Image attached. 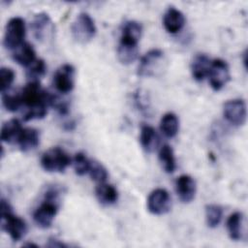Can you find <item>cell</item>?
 <instances>
[{"mask_svg":"<svg viewBox=\"0 0 248 248\" xmlns=\"http://www.w3.org/2000/svg\"><path fill=\"white\" fill-rule=\"evenodd\" d=\"M1 228L14 241H19L27 232L25 221L13 213L10 203L4 199L1 200Z\"/></svg>","mask_w":248,"mask_h":248,"instance_id":"1","label":"cell"},{"mask_svg":"<svg viewBox=\"0 0 248 248\" xmlns=\"http://www.w3.org/2000/svg\"><path fill=\"white\" fill-rule=\"evenodd\" d=\"M22 105L28 108H35L42 105L50 107V100L52 94L46 91L40 81H29L20 92Z\"/></svg>","mask_w":248,"mask_h":248,"instance_id":"2","label":"cell"},{"mask_svg":"<svg viewBox=\"0 0 248 248\" xmlns=\"http://www.w3.org/2000/svg\"><path fill=\"white\" fill-rule=\"evenodd\" d=\"M70 163L71 158L60 147L49 148L41 157V166L48 172H63Z\"/></svg>","mask_w":248,"mask_h":248,"instance_id":"3","label":"cell"},{"mask_svg":"<svg viewBox=\"0 0 248 248\" xmlns=\"http://www.w3.org/2000/svg\"><path fill=\"white\" fill-rule=\"evenodd\" d=\"M25 21L20 16H15L11 18L5 29L3 45L8 49H16L19 46L25 37Z\"/></svg>","mask_w":248,"mask_h":248,"instance_id":"4","label":"cell"},{"mask_svg":"<svg viewBox=\"0 0 248 248\" xmlns=\"http://www.w3.org/2000/svg\"><path fill=\"white\" fill-rule=\"evenodd\" d=\"M96 31L97 28L94 20L86 13L79 14L71 26V32L74 39L82 44L91 41L94 38Z\"/></svg>","mask_w":248,"mask_h":248,"instance_id":"5","label":"cell"},{"mask_svg":"<svg viewBox=\"0 0 248 248\" xmlns=\"http://www.w3.org/2000/svg\"><path fill=\"white\" fill-rule=\"evenodd\" d=\"M164 62V51L160 48H153L147 51L141 58L138 68L140 77H152L159 72Z\"/></svg>","mask_w":248,"mask_h":248,"instance_id":"6","label":"cell"},{"mask_svg":"<svg viewBox=\"0 0 248 248\" xmlns=\"http://www.w3.org/2000/svg\"><path fill=\"white\" fill-rule=\"evenodd\" d=\"M207 77L211 88L214 91L221 90L228 83L231 78L228 63L221 58L212 60Z\"/></svg>","mask_w":248,"mask_h":248,"instance_id":"7","label":"cell"},{"mask_svg":"<svg viewBox=\"0 0 248 248\" xmlns=\"http://www.w3.org/2000/svg\"><path fill=\"white\" fill-rule=\"evenodd\" d=\"M223 115L233 126H242L246 122V104L242 99L227 101L223 106Z\"/></svg>","mask_w":248,"mask_h":248,"instance_id":"8","label":"cell"},{"mask_svg":"<svg viewBox=\"0 0 248 248\" xmlns=\"http://www.w3.org/2000/svg\"><path fill=\"white\" fill-rule=\"evenodd\" d=\"M171 200L169 192L163 188L153 190L147 198V209L154 215H163L170 211Z\"/></svg>","mask_w":248,"mask_h":248,"instance_id":"9","label":"cell"},{"mask_svg":"<svg viewBox=\"0 0 248 248\" xmlns=\"http://www.w3.org/2000/svg\"><path fill=\"white\" fill-rule=\"evenodd\" d=\"M58 211V202L44 199L43 202L36 208L33 213L34 222L43 229L51 226Z\"/></svg>","mask_w":248,"mask_h":248,"instance_id":"10","label":"cell"},{"mask_svg":"<svg viewBox=\"0 0 248 248\" xmlns=\"http://www.w3.org/2000/svg\"><path fill=\"white\" fill-rule=\"evenodd\" d=\"M55 89L63 94L71 92L75 86V68L71 64H63L53 75Z\"/></svg>","mask_w":248,"mask_h":248,"instance_id":"11","label":"cell"},{"mask_svg":"<svg viewBox=\"0 0 248 248\" xmlns=\"http://www.w3.org/2000/svg\"><path fill=\"white\" fill-rule=\"evenodd\" d=\"M31 29L34 37L39 42L49 40L54 33V25L46 13H39L35 15L31 22Z\"/></svg>","mask_w":248,"mask_h":248,"instance_id":"12","label":"cell"},{"mask_svg":"<svg viewBox=\"0 0 248 248\" xmlns=\"http://www.w3.org/2000/svg\"><path fill=\"white\" fill-rule=\"evenodd\" d=\"M175 191L179 200L184 203L191 202L196 196V182L188 174H181L175 180Z\"/></svg>","mask_w":248,"mask_h":248,"instance_id":"13","label":"cell"},{"mask_svg":"<svg viewBox=\"0 0 248 248\" xmlns=\"http://www.w3.org/2000/svg\"><path fill=\"white\" fill-rule=\"evenodd\" d=\"M185 24V16L182 12L175 9L174 7H170L163 17V25L167 32L170 34L178 33Z\"/></svg>","mask_w":248,"mask_h":248,"instance_id":"14","label":"cell"},{"mask_svg":"<svg viewBox=\"0 0 248 248\" xmlns=\"http://www.w3.org/2000/svg\"><path fill=\"white\" fill-rule=\"evenodd\" d=\"M142 33V26L136 20L126 21L121 29L120 43L138 45Z\"/></svg>","mask_w":248,"mask_h":248,"instance_id":"15","label":"cell"},{"mask_svg":"<svg viewBox=\"0 0 248 248\" xmlns=\"http://www.w3.org/2000/svg\"><path fill=\"white\" fill-rule=\"evenodd\" d=\"M140 141L142 148L147 153L154 152L160 143V138L157 131L149 125H142L140 128Z\"/></svg>","mask_w":248,"mask_h":248,"instance_id":"16","label":"cell"},{"mask_svg":"<svg viewBox=\"0 0 248 248\" xmlns=\"http://www.w3.org/2000/svg\"><path fill=\"white\" fill-rule=\"evenodd\" d=\"M211 60L203 53L197 54L191 63V73L197 81L203 80L207 76L210 69Z\"/></svg>","mask_w":248,"mask_h":248,"instance_id":"17","label":"cell"},{"mask_svg":"<svg viewBox=\"0 0 248 248\" xmlns=\"http://www.w3.org/2000/svg\"><path fill=\"white\" fill-rule=\"evenodd\" d=\"M23 128L18 119L13 118L6 121L1 128V140L3 142H17Z\"/></svg>","mask_w":248,"mask_h":248,"instance_id":"18","label":"cell"},{"mask_svg":"<svg viewBox=\"0 0 248 248\" xmlns=\"http://www.w3.org/2000/svg\"><path fill=\"white\" fill-rule=\"evenodd\" d=\"M23 152L34 150L40 143V134L34 128H23L16 142Z\"/></svg>","mask_w":248,"mask_h":248,"instance_id":"19","label":"cell"},{"mask_svg":"<svg viewBox=\"0 0 248 248\" xmlns=\"http://www.w3.org/2000/svg\"><path fill=\"white\" fill-rule=\"evenodd\" d=\"M13 59L20 66L29 67L36 60L35 49L32 45L24 42L15 49Z\"/></svg>","mask_w":248,"mask_h":248,"instance_id":"20","label":"cell"},{"mask_svg":"<svg viewBox=\"0 0 248 248\" xmlns=\"http://www.w3.org/2000/svg\"><path fill=\"white\" fill-rule=\"evenodd\" d=\"M95 194L98 201L106 205L113 204L118 200V192L116 188L106 182L98 184L95 189Z\"/></svg>","mask_w":248,"mask_h":248,"instance_id":"21","label":"cell"},{"mask_svg":"<svg viewBox=\"0 0 248 248\" xmlns=\"http://www.w3.org/2000/svg\"><path fill=\"white\" fill-rule=\"evenodd\" d=\"M160 130L169 139L174 138L179 130L178 117L172 112H167L160 120Z\"/></svg>","mask_w":248,"mask_h":248,"instance_id":"22","label":"cell"},{"mask_svg":"<svg viewBox=\"0 0 248 248\" xmlns=\"http://www.w3.org/2000/svg\"><path fill=\"white\" fill-rule=\"evenodd\" d=\"M243 215L241 212H233L227 219L226 227L228 234L232 240H239L242 237Z\"/></svg>","mask_w":248,"mask_h":248,"instance_id":"23","label":"cell"},{"mask_svg":"<svg viewBox=\"0 0 248 248\" xmlns=\"http://www.w3.org/2000/svg\"><path fill=\"white\" fill-rule=\"evenodd\" d=\"M138 53V45H131L119 42V45L117 46V58L120 63L124 65H129L133 63L137 59Z\"/></svg>","mask_w":248,"mask_h":248,"instance_id":"24","label":"cell"},{"mask_svg":"<svg viewBox=\"0 0 248 248\" xmlns=\"http://www.w3.org/2000/svg\"><path fill=\"white\" fill-rule=\"evenodd\" d=\"M159 161L163 170L167 173H172L175 170L176 163L172 148L169 144H164L159 150Z\"/></svg>","mask_w":248,"mask_h":248,"instance_id":"25","label":"cell"},{"mask_svg":"<svg viewBox=\"0 0 248 248\" xmlns=\"http://www.w3.org/2000/svg\"><path fill=\"white\" fill-rule=\"evenodd\" d=\"M223 216V208L215 203H210L205 206V222L209 228H216Z\"/></svg>","mask_w":248,"mask_h":248,"instance_id":"26","label":"cell"},{"mask_svg":"<svg viewBox=\"0 0 248 248\" xmlns=\"http://www.w3.org/2000/svg\"><path fill=\"white\" fill-rule=\"evenodd\" d=\"M46 72V66L43 59H36L27 70V77L30 81H39Z\"/></svg>","mask_w":248,"mask_h":248,"instance_id":"27","label":"cell"},{"mask_svg":"<svg viewBox=\"0 0 248 248\" xmlns=\"http://www.w3.org/2000/svg\"><path fill=\"white\" fill-rule=\"evenodd\" d=\"M88 173L92 180H94L97 183H104L108 179V171L107 169L99 162L97 161H91L90 162V168L88 170Z\"/></svg>","mask_w":248,"mask_h":248,"instance_id":"28","label":"cell"},{"mask_svg":"<svg viewBox=\"0 0 248 248\" xmlns=\"http://www.w3.org/2000/svg\"><path fill=\"white\" fill-rule=\"evenodd\" d=\"M2 105L8 111H11V112L16 111L22 105L20 93L19 94H14V93H8V92L2 93Z\"/></svg>","mask_w":248,"mask_h":248,"instance_id":"29","label":"cell"},{"mask_svg":"<svg viewBox=\"0 0 248 248\" xmlns=\"http://www.w3.org/2000/svg\"><path fill=\"white\" fill-rule=\"evenodd\" d=\"M90 160L85 156V154L78 152L73 158V167L78 175H84L88 172L90 168Z\"/></svg>","mask_w":248,"mask_h":248,"instance_id":"30","label":"cell"},{"mask_svg":"<svg viewBox=\"0 0 248 248\" xmlns=\"http://www.w3.org/2000/svg\"><path fill=\"white\" fill-rule=\"evenodd\" d=\"M15 79V72L8 67H2L0 69V90L4 93L9 90Z\"/></svg>","mask_w":248,"mask_h":248,"instance_id":"31","label":"cell"},{"mask_svg":"<svg viewBox=\"0 0 248 248\" xmlns=\"http://www.w3.org/2000/svg\"><path fill=\"white\" fill-rule=\"evenodd\" d=\"M47 108H48V106L42 105V106H38V107H35V108H28L27 112L24 114L23 119L25 121H29V120L44 118L47 113Z\"/></svg>","mask_w":248,"mask_h":248,"instance_id":"32","label":"cell"},{"mask_svg":"<svg viewBox=\"0 0 248 248\" xmlns=\"http://www.w3.org/2000/svg\"><path fill=\"white\" fill-rule=\"evenodd\" d=\"M47 247H67V245L56 238H49L46 244Z\"/></svg>","mask_w":248,"mask_h":248,"instance_id":"33","label":"cell"}]
</instances>
